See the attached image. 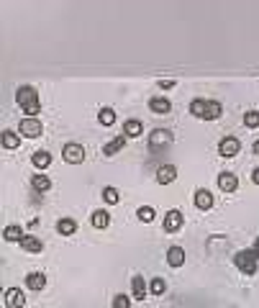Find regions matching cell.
<instances>
[{"instance_id": "cell-8", "label": "cell", "mask_w": 259, "mask_h": 308, "mask_svg": "<svg viewBox=\"0 0 259 308\" xmlns=\"http://www.w3.org/2000/svg\"><path fill=\"white\" fill-rule=\"evenodd\" d=\"M23 303H26L23 290H18V288H8L6 290V305L8 308H23Z\"/></svg>"}, {"instance_id": "cell-9", "label": "cell", "mask_w": 259, "mask_h": 308, "mask_svg": "<svg viewBox=\"0 0 259 308\" xmlns=\"http://www.w3.org/2000/svg\"><path fill=\"white\" fill-rule=\"evenodd\" d=\"M218 187L226 190V192H234V190L239 187V177H236L234 172H221V175H218Z\"/></svg>"}, {"instance_id": "cell-12", "label": "cell", "mask_w": 259, "mask_h": 308, "mask_svg": "<svg viewBox=\"0 0 259 308\" xmlns=\"http://www.w3.org/2000/svg\"><path fill=\"white\" fill-rule=\"evenodd\" d=\"M182 226V213L180 211H169L164 216V231H177Z\"/></svg>"}, {"instance_id": "cell-2", "label": "cell", "mask_w": 259, "mask_h": 308, "mask_svg": "<svg viewBox=\"0 0 259 308\" xmlns=\"http://www.w3.org/2000/svg\"><path fill=\"white\" fill-rule=\"evenodd\" d=\"M62 157H64V162H69V165H80V162L85 160V149H82V144L69 141V144H64V149H62Z\"/></svg>"}, {"instance_id": "cell-18", "label": "cell", "mask_w": 259, "mask_h": 308, "mask_svg": "<svg viewBox=\"0 0 259 308\" xmlns=\"http://www.w3.org/2000/svg\"><path fill=\"white\" fill-rule=\"evenodd\" d=\"M123 144H126V136H116V139H110V141L103 146V154H108V157H113L116 151H121V149H123Z\"/></svg>"}, {"instance_id": "cell-36", "label": "cell", "mask_w": 259, "mask_h": 308, "mask_svg": "<svg viewBox=\"0 0 259 308\" xmlns=\"http://www.w3.org/2000/svg\"><path fill=\"white\" fill-rule=\"evenodd\" d=\"M254 154H256V157H259V141H254Z\"/></svg>"}, {"instance_id": "cell-13", "label": "cell", "mask_w": 259, "mask_h": 308, "mask_svg": "<svg viewBox=\"0 0 259 308\" xmlns=\"http://www.w3.org/2000/svg\"><path fill=\"white\" fill-rule=\"evenodd\" d=\"M33 167H39V170H47L49 165H52V154L47 151V149H39V151H33Z\"/></svg>"}, {"instance_id": "cell-17", "label": "cell", "mask_w": 259, "mask_h": 308, "mask_svg": "<svg viewBox=\"0 0 259 308\" xmlns=\"http://www.w3.org/2000/svg\"><path fill=\"white\" fill-rule=\"evenodd\" d=\"M44 285H47V278L41 275V273H31L26 278V288L28 290H44Z\"/></svg>"}, {"instance_id": "cell-14", "label": "cell", "mask_w": 259, "mask_h": 308, "mask_svg": "<svg viewBox=\"0 0 259 308\" xmlns=\"http://www.w3.org/2000/svg\"><path fill=\"white\" fill-rule=\"evenodd\" d=\"M221 113H224V108H221L218 100H205V115H203L205 121H215Z\"/></svg>"}, {"instance_id": "cell-7", "label": "cell", "mask_w": 259, "mask_h": 308, "mask_svg": "<svg viewBox=\"0 0 259 308\" xmlns=\"http://www.w3.org/2000/svg\"><path fill=\"white\" fill-rule=\"evenodd\" d=\"M177 180V167L175 165H162L157 170V182L159 185H169V182H175Z\"/></svg>"}, {"instance_id": "cell-5", "label": "cell", "mask_w": 259, "mask_h": 308, "mask_svg": "<svg viewBox=\"0 0 259 308\" xmlns=\"http://www.w3.org/2000/svg\"><path fill=\"white\" fill-rule=\"evenodd\" d=\"M18 131L28 139H39L41 136V124H39V119H28L26 115V119L21 121V126H18Z\"/></svg>"}, {"instance_id": "cell-4", "label": "cell", "mask_w": 259, "mask_h": 308, "mask_svg": "<svg viewBox=\"0 0 259 308\" xmlns=\"http://www.w3.org/2000/svg\"><path fill=\"white\" fill-rule=\"evenodd\" d=\"M16 103H18L21 108H26V105H31V103H39V95H36V90H33L31 85H21V88L16 90Z\"/></svg>"}, {"instance_id": "cell-20", "label": "cell", "mask_w": 259, "mask_h": 308, "mask_svg": "<svg viewBox=\"0 0 259 308\" xmlns=\"http://www.w3.org/2000/svg\"><path fill=\"white\" fill-rule=\"evenodd\" d=\"M131 290H134V298L136 300H141V298H146V283H144V278H134L131 280Z\"/></svg>"}, {"instance_id": "cell-15", "label": "cell", "mask_w": 259, "mask_h": 308, "mask_svg": "<svg viewBox=\"0 0 259 308\" xmlns=\"http://www.w3.org/2000/svg\"><path fill=\"white\" fill-rule=\"evenodd\" d=\"M149 108H152L154 113H159V115H164V113H169V108H172V103H169L167 98H162V95H157V98H152V100H149Z\"/></svg>"}, {"instance_id": "cell-1", "label": "cell", "mask_w": 259, "mask_h": 308, "mask_svg": "<svg viewBox=\"0 0 259 308\" xmlns=\"http://www.w3.org/2000/svg\"><path fill=\"white\" fill-rule=\"evenodd\" d=\"M256 259H259V254H256L254 249H241V252L234 257V264L241 270V273L254 275V273H256Z\"/></svg>"}, {"instance_id": "cell-11", "label": "cell", "mask_w": 259, "mask_h": 308, "mask_svg": "<svg viewBox=\"0 0 259 308\" xmlns=\"http://www.w3.org/2000/svg\"><path fill=\"white\" fill-rule=\"evenodd\" d=\"M195 206H198L200 211L213 208V192H210V190H205V187H200V190L195 192Z\"/></svg>"}, {"instance_id": "cell-34", "label": "cell", "mask_w": 259, "mask_h": 308, "mask_svg": "<svg viewBox=\"0 0 259 308\" xmlns=\"http://www.w3.org/2000/svg\"><path fill=\"white\" fill-rule=\"evenodd\" d=\"M159 85H162V88H164V90H167V88H172V85H175V83H172V80H162V83H159Z\"/></svg>"}, {"instance_id": "cell-21", "label": "cell", "mask_w": 259, "mask_h": 308, "mask_svg": "<svg viewBox=\"0 0 259 308\" xmlns=\"http://www.w3.org/2000/svg\"><path fill=\"white\" fill-rule=\"evenodd\" d=\"M98 121H100L103 126H113V124H116V110H113V108H108V105H105V108H100Z\"/></svg>"}, {"instance_id": "cell-23", "label": "cell", "mask_w": 259, "mask_h": 308, "mask_svg": "<svg viewBox=\"0 0 259 308\" xmlns=\"http://www.w3.org/2000/svg\"><path fill=\"white\" fill-rule=\"evenodd\" d=\"M18 144H21V136L13 134L11 129H6V131H3V146H6V149H16Z\"/></svg>"}, {"instance_id": "cell-28", "label": "cell", "mask_w": 259, "mask_h": 308, "mask_svg": "<svg viewBox=\"0 0 259 308\" xmlns=\"http://www.w3.org/2000/svg\"><path fill=\"white\" fill-rule=\"evenodd\" d=\"M136 216H139L144 223H149V221H154V216H157V213H154V208H152V206H141V208L136 211Z\"/></svg>"}, {"instance_id": "cell-35", "label": "cell", "mask_w": 259, "mask_h": 308, "mask_svg": "<svg viewBox=\"0 0 259 308\" xmlns=\"http://www.w3.org/2000/svg\"><path fill=\"white\" fill-rule=\"evenodd\" d=\"M251 180H254V182H256V185H259V167H256V170H254V172H251Z\"/></svg>"}, {"instance_id": "cell-3", "label": "cell", "mask_w": 259, "mask_h": 308, "mask_svg": "<svg viewBox=\"0 0 259 308\" xmlns=\"http://www.w3.org/2000/svg\"><path fill=\"white\" fill-rule=\"evenodd\" d=\"M239 151H241V141H239L236 136H226V139H221V144H218V154H221V157L231 160V157H236Z\"/></svg>"}, {"instance_id": "cell-30", "label": "cell", "mask_w": 259, "mask_h": 308, "mask_svg": "<svg viewBox=\"0 0 259 308\" xmlns=\"http://www.w3.org/2000/svg\"><path fill=\"white\" fill-rule=\"evenodd\" d=\"M149 290H152V293H154V295H162V293H164V290H167V283H164V280H162V278H154V280H152V283H149Z\"/></svg>"}, {"instance_id": "cell-32", "label": "cell", "mask_w": 259, "mask_h": 308, "mask_svg": "<svg viewBox=\"0 0 259 308\" xmlns=\"http://www.w3.org/2000/svg\"><path fill=\"white\" fill-rule=\"evenodd\" d=\"M113 308H131V298L123 295V293H118V295L113 298Z\"/></svg>"}, {"instance_id": "cell-6", "label": "cell", "mask_w": 259, "mask_h": 308, "mask_svg": "<svg viewBox=\"0 0 259 308\" xmlns=\"http://www.w3.org/2000/svg\"><path fill=\"white\" fill-rule=\"evenodd\" d=\"M167 144H172V134L167 129H154L149 134V146L152 149H159V146H167Z\"/></svg>"}, {"instance_id": "cell-19", "label": "cell", "mask_w": 259, "mask_h": 308, "mask_svg": "<svg viewBox=\"0 0 259 308\" xmlns=\"http://www.w3.org/2000/svg\"><path fill=\"white\" fill-rule=\"evenodd\" d=\"M57 231H59L62 237H69V234H75V231H77V221L75 218H62L57 223Z\"/></svg>"}, {"instance_id": "cell-24", "label": "cell", "mask_w": 259, "mask_h": 308, "mask_svg": "<svg viewBox=\"0 0 259 308\" xmlns=\"http://www.w3.org/2000/svg\"><path fill=\"white\" fill-rule=\"evenodd\" d=\"M3 237H6V242H23V231H21V226H8L3 231Z\"/></svg>"}, {"instance_id": "cell-33", "label": "cell", "mask_w": 259, "mask_h": 308, "mask_svg": "<svg viewBox=\"0 0 259 308\" xmlns=\"http://www.w3.org/2000/svg\"><path fill=\"white\" fill-rule=\"evenodd\" d=\"M23 113H28V119H36V113H39V103H31L23 108Z\"/></svg>"}, {"instance_id": "cell-22", "label": "cell", "mask_w": 259, "mask_h": 308, "mask_svg": "<svg viewBox=\"0 0 259 308\" xmlns=\"http://www.w3.org/2000/svg\"><path fill=\"white\" fill-rule=\"evenodd\" d=\"M90 221H93L95 228H105V226L110 223V216H108V211H95V213L90 216Z\"/></svg>"}, {"instance_id": "cell-31", "label": "cell", "mask_w": 259, "mask_h": 308, "mask_svg": "<svg viewBox=\"0 0 259 308\" xmlns=\"http://www.w3.org/2000/svg\"><path fill=\"white\" fill-rule=\"evenodd\" d=\"M103 201H105V203H118V201H121L118 190H116V187H105V190H103Z\"/></svg>"}, {"instance_id": "cell-10", "label": "cell", "mask_w": 259, "mask_h": 308, "mask_svg": "<svg viewBox=\"0 0 259 308\" xmlns=\"http://www.w3.org/2000/svg\"><path fill=\"white\" fill-rule=\"evenodd\" d=\"M141 131H144V126H141L139 119H128L123 124V136L126 139H136V136H141Z\"/></svg>"}, {"instance_id": "cell-37", "label": "cell", "mask_w": 259, "mask_h": 308, "mask_svg": "<svg viewBox=\"0 0 259 308\" xmlns=\"http://www.w3.org/2000/svg\"><path fill=\"white\" fill-rule=\"evenodd\" d=\"M254 252L259 254V237H256V242H254Z\"/></svg>"}, {"instance_id": "cell-25", "label": "cell", "mask_w": 259, "mask_h": 308, "mask_svg": "<svg viewBox=\"0 0 259 308\" xmlns=\"http://www.w3.org/2000/svg\"><path fill=\"white\" fill-rule=\"evenodd\" d=\"M21 247H23L26 252H41V242H39L36 237H23Z\"/></svg>"}, {"instance_id": "cell-27", "label": "cell", "mask_w": 259, "mask_h": 308, "mask_svg": "<svg viewBox=\"0 0 259 308\" xmlns=\"http://www.w3.org/2000/svg\"><path fill=\"white\" fill-rule=\"evenodd\" d=\"M244 126H249V129H256L259 126V113L256 110H246L244 113Z\"/></svg>"}, {"instance_id": "cell-16", "label": "cell", "mask_w": 259, "mask_h": 308, "mask_svg": "<svg viewBox=\"0 0 259 308\" xmlns=\"http://www.w3.org/2000/svg\"><path fill=\"white\" fill-rule=\"evenodd\" d=\"M167 262H169V267H180V264L185 262V252H182V247H169V252H167Z\"/></svg>"}, {"instance_id": "cell-29", "label": "cell", "mask_w": 259, "mask_h": 308, "mask_svg": "<svg viewBox=\"0 0 259 308\" xmlns=\"http://www.w3.org/2000/svg\"><path fill=\"white\" fill-rule=\"evenodd\" d=\"M190 113L198 115V119H203V115H205V100H198V98H195V100L190 103Z\"/></svg>"}, {"instance_id": "cell-26", "label": "cell", "mask_w": 259, "mask_h": 308, "mask_svg": "<svg viewBox=\"0 0 259 308\" xmlns=\"http://www.w3.org/2000/svg\"><path fill=\"white\" fill-rule=\"evenodd\" d=\"M33 187L36 190H49L52 187V180L47 175H33Z\"/></svg>"}]
</instances>
